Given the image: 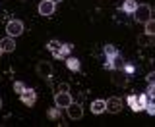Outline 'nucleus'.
Returning a JSON list of instances; mask_svg holds the SVG:
<instances>
[{"label":"nucleus","instance_id":"f257e3e1","mask_svg":"<svg viewBox=\"0 0 155 127\" xmlns=\"http://www.w3.org/2000/svg\"><path fill=\"white\" fill-rule=\"evenodd\" d=\"M134 19L138 23H145L147 19H151V6H147V4H138V8H136V12H134Z\"/></svg>","mask_w":155,"mask_h":127},{"label":"nucleus","instance_id":"f03ea898","mask_svg":"<svg viewBox=\"0 0 155 127\" xmlns=\"http://www.w3.org/2000/svg\"><path fill=\"white\" fill-rule=\"evenodd\" d=\"M6 33H8V37H19L23 33V23L19 21V19H12V21H8V25H6Z\"/></svg>","mask_w":155,"mask_h":127},{"label":"nucleus","instance_id":"7ed1b4c3","mask_svg":"<svg viewBox=\"0 0 155 127\" xmlns=\"http://www.w3.org/2000/svg\"><path fill=\"white\" fill-rule=\"evenodd\" d=\"M72 96H70V92H62V91H58L56 94H54V106H58V108H68V106L72 104Z\"/></svg>","mask_w":155,"mask_h":127},{"label":"nucleus","instance_id":"20e7f679","mask_svg":"<svg viewBox=\"0 0 155 127\" xmlns=\"http://www.w3.org/2000/svg\"><path fill=\"white\" fill-rule=\"evenodd\" d=\"M37 75L41 79H51L52 77V66L48 62H37V67H35Z\"/></svg>","mask_w":155,"mask_h":127},{"label":"nucleus","instance_id":"39448f33","mask_svg":"<svg viewBox=\"0 0 155 127\" xmlns=\"http://www.w3.org/2000/svg\"><path fill=\"white\" fill-rule=\"evenodd\" d=\"M66 110H68V118L70 119H81V116H84V108H81V104H78V102H72Z\"/></svg>","mask_w":155,"mask_h":127},{"label":"nucleus","instance_id":"423d86ee","mask_svg":"<svg viewBox=\"0 0 155 127\" xmlns=\"http://www.w3.org/2000/svg\"><path fill=\"white\" fill-rule=\"evenodd\" d=\"M39 14L45 16V17L52 16V14H54V2H52V0H41V4H39Z\"/></svg>","mask_w":155,"mask_h":127},{"label":"nucleus","instance_id":"0eeeda50","mask_svg":"<svg viewBox=\"0 0 155 127\" xmlns=\"http://www.w3.org/2000/svg\"><path fill=\"white\" fill-rule=\"evenodd\" d=\"M19 98H21V102L25 106H33L37 102V92L33 91V89H25L21 94H19Z\"/></svg>","mask_w":155,"mask_h":127},{"label":"nucleus","instance_id":"6e6552de","mask_svg":"<svg viewBox=\"0 0 155 127\" xmlns=\"http://www.w3.org/2000/svg\"><path fill=\"white\" fill-rule=\"evenodd\" d=\"M120 110H122V100L120 98L113 96V98L107 100V112H109V114H118Z\"/></svg>","mask_w":155,"mask_h":127},{"label":"nucleus","instance_id":"1a4fd4ad","mask_svg":"<svg viewBox=\"0 0 155 127\" xmlns=\"http://www.w3.org/2000/svg\"><path fill=\"white\" fill-rule=\"evenodd\" d=\"M0 46H2L4 52H14L16 50V41H14V37H6L0 41Z\"/></svg>","mask_w":155,"mask_h":127},{"label":"nucleus","instance_id":"9d476101","mask_svg":"<svg viewBox=\"0 0 155 127\" xmlns=\"http://www.w3.org/2000/svg\"><path fill=\"white\" fill-rule=\"evenodd\" d=\"M91 112L93 114H103V112H107V100H93L91 102Z\"/></svg>","mask_w":155,"mask_h":127},{"label":"nucleus","instance_id":"9b49d317","mask_svg":"<svg viewBox=\"0 0 155 127\" xmlns=\"http://www.w3.org/2000/svg\"><path fill=\"white\" fill-rule=\"evenodd\" d=\"M70 52H72V45H62V46H60V50L54 52L52 56H54L56 60H60V58H66L68 54H70Z\"/></svg>","mask_w":155,"mask_h":127},{"label":"nucleus","instance_id":"f8f14e48","mask_svg":"<svg viewBox=\"0 0 155 127\" xmlns=\"http://www.w3.org/2000/svg\"><path fill=\"white\" fill-rule=\"evenodd\" d=\"M66 66H68V70H70V71H80L81 64H80L78 58H66Z\"/></svg>","mask_w":155,"mask_h":127},{"label":"nucleus","instance_id":"ddd939ff","mask_svg":"<svg viewBox=\"0 0 155 127\" xmlns=\"http://www.w3.org/2000/svg\"><path fill=\"white\" fill-rule=\"evenodd\" d=\"M136 8H138V2H136V0H124L122 10H124L126 14H134V12H136Z\"/></svg>","mask_w":155,"mask_h":127},{"label":"nucleus","instance_id":"4468645a","mask_svg":"<svg viewBox=\"0 0 155 127\" xmlns=\"http://www.w3.org/2000/svg\"><path fill=\"white\" fill-rule=\"evenodd\" d=\"M143 25H145V35H147V37H155V19L153 17L147 19Z\"/></svg>","mask_w":155,"mask_h":127},{"label":"nucleus","instance_id":"2eb2a0df","mask_svg":"<svg viewBox=\"0 0 155 127\" xmlns=\"http://www.w3.org/2000/svg\"><path fill=\"white\" fill-rule=\"evenodd\" d=\"M103 52H105L107 60H110V58H114L116 54H118V50H116V46H114V45H107V46L103 48Z\"/></svg>","mask_w":155,"mask_h":127},{"label":"nucleus","instance_id":"dca6fc26","mask_svg":"<svg viewBox=\"0 0 155 127\" xmlns=\"http://www.w3.org/2000/svg\"><path fill=\"white\" fill-rule=\"evenodd\" d=\"M60 46H62V42H60V41H56V39H52V41H48V42H47V50H51L52 54L60 50Z\"/></svg>","mask_w":155,"mask_h":127},{"label":"nucleus","instance_id":"f3484780","mask_svg":"<svg viewBox=\"0 0 155 127\" xmlns=\"http://www.w3.org/2000/svg\"><path fill=\"white\" fill-rule=\"evenodd\" d=\"M126 102H128V106H130V108H132L134 112H140V104H138V94H130V96H128V100H126Z\"/></svg>","mask_w":155,"mask_h":127},{"label":"nucleus","instance_id":"a211bd4d","mask_svg":"<svg viewBox=\"0 0 155 127\" xmlns=\"http://www.w3.org/2000/svg\"><path fill=\"white\" fill-rule=\"evenodd\" d=\"M147 102H149V96L145 94V92H142V94H138V104H140V112L145 110V106H147Z\"/></svg>","mask_w":155,"mask_h":127},{"label":"nucleus","instance_id":"6ab92c4d","mask_svg":"<svg viewBox=\"0 0 155 127\" xmlns=\"http://www.w3.org/2000/svg\"><path fill=\"white\" fill-rule=\"evenodd\" d=\"M47 116H48V119H58V118H60V108H58V106H56V108H51V110H48L47 112Z\"/></svg>","mask_w":155,"mask_h":127},{"label":"nucleus","instance_id":"aec40b11","mask_svg":"<svg viewBox=\"0 0 155 127\" xmlns=\"http://www.w3.org/2000/svg\"><path fill=\"white\" fill-rule=\"evenodd\" d=\"M25 89H27V87L23 85L21 81H16V83H14V92H18V94H21V92L25 91Z\"/></svg>","mask_w":155,"mask_h":127},{"label":"nucleus","instance_id":"412c9836","mask_svg":"<svg viewBox=\"0 0 155 127\" xmlns=\"http://www.w3.org/2000/svg\"><path fill=\"white\" fill-rule=\"evenodd\" d=\"M145 94H147L149 98H155V85H153V83H149V87H147V91H145Z\"/></svg>","mask_w":155,"mask_h":127},{"label":"nucleus","instance_id":"4be33fe9","mask_svg":"<svg viewBox=\"0 0 155 127\" xmlns=\"http://www.w3.org/2000/svg\"><path fill=\"white\" fill-rule=\"evenodd\" d=\"M113 83L118 87H124L126 85V77H113Z\"/></svg>","mask_w":155,"mask_h":127},{"label":"nucleus","instance_id":"5701e85b","mask_svg":"<svg viewBox=\"0 0 155 127\" xmlns=\"http://www.w3.org/2000/svg\"><path fill=\"white\" fill-rule=\"evenodd\" d=\"M145 110H147V114L155 116V102H147V106H145Z\"/></svg>","mask_w":155,"mask_h":127},{"label":"nucleus","instance_id":"b1692460","mask_svg":"<svg viewBox=\"0 0 155 127\" xmlns=\"http://www.w3.org/2000/svg\"><path fill=\"white\" fill-rule=\"evenodd\" d=\"M58 91H62V92H70V85H68V83H60V85H58Z\"/></svg>","mask_w":155,"mask_h":127},{"label":"nucleus","instance_id":"393cba45","mask_svg":"<svg viewBox=\"0 0 155 127\" xmlns=\"http://www.w3.org/2000/svg\"><path fill=\"white\" fill-rule=\"evenodd\" d=\"M145 79H147V83H153V85H155V71H149Z\"/></svg>","mask_w":155,"mask_h":127},{"label":"nucleus","instance_id":"a878e982","mask_svg":"<svg viewBox=\"0 0 155 127\" xmlns=\"http://www.w3.org/2000/svg\"><path fill=\"white\" fill-rule=\"evenodd\" d=\"M124 71L126 73H134V66H132V64H126V66H124Z\"/></svg>","mask_w":155,"mask_h":127},{"label":"nucleus","instance_id":"bb28decb","mask_svg":"<svg viewBox=\"0 0 155 127\" xmlns=\"http://www.w3.org/2000/svg\"><path fill=\"white\" fill-rule=\"evenodd\" d=\"M2 54H4V50H2V46H0V58H2Z\"/></svg>","mask_w":155,"mask_h":127},{"label":"nucleus","instance_id":"cd10ccee","mask_svg":"<svg viewBox=\"0 0 155 127\" xmlns=\"http://www.w3.org/2000/svg\"><path fill=\"white\" fill-rule=\"evenodd\" d=\"M52 2H54V4H56V2H62V0H52Z\"/></svg>","mask_w":155,"mask_h":127},{"label":"nucleus","instance_id":"c85d7f7f","mask_svg":"<svg viewBox=\"0 0 155 127\" xmlns=\"http://www.w3.org/2000/svg\"><path fill=\"white\" fill-rule=\"evenodd\" d=\"M0 108H2V98H0Z\"/></svg>","mask_w":155,"mask_h":127},{"label":"nucleus","instance_id":"c756f323","mask_svg":"<svg viewBox=\"0 0 155 127\" xmlns=\"http://www.w3.org/2000/svg\"><path fill=\"white\" fill-rule=\"evenodd\" d=\"M153 42H155V37H153Z\"/></svg>","mask_w":155,"mask_h":127}]
</instances>
